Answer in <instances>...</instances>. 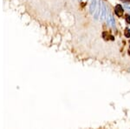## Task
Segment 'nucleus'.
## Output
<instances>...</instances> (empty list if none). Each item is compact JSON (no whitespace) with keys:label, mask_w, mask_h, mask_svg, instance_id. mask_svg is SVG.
Listing matches in <instances>:
<instances>
[{"label":"nucleus","mask_w":130,"mask_h":129,"mask_svg":"<svg viewBox=\"0 0 130 129\" xmlns=\"http://www.w3.org/2000/svg\"><path fill=\"white\" fill-rule=\"evenodd\" d=\"M100 9H101V4L100 0H92L89 5V12L91 15H93L95 19H97L100 15Z\"/></svg>","instance_id":"f257e3e1"},{"label":"nucleus","mask_w":130,"mask_h":129,"mask_svg":"<svg viewBox=\"0 0 130 129\" xmlns=\"http://www.w3.org/2000/svg\"><path fill=\"white\" fill-rule=\"evenodd\" d=\"M107 13H108V10H107V6L104 3L101 4V9H100V15L99 18L101 20H104L107 17Z\"/></svg>","instance_id":"f03ea898"},{"label":"nucleus","mask_w":130,"mask_h":129,"mask_svg":"<svg viewBox=\"0 0 130 129\" xmlns=\"http://www.w3.org/2000/svg\"><path fill=\"white\" fill-rule=\"evenodd\" d=\"M106 18H107V23H108V25H110V26H112V27H115V18H114V17H113V15L110 13L109 11H108V13H107Z\"/></svg>","instance_id":"7ed1b4c3"},{"label":"nucleus","mask_w":130,"mask_h":129,"mask_svg":"<svg viewBox=\"0 0 130 129\" xmlns=\"http://www.w3.org/2000/svg\"><path fill=\"white\" fill-rule=\"evenodd\" d=\"M115 15L117 17H119V18H121V16H122L123 14V8L122 6L121 5H117L115 7Z\"/></svg>","instance_id":"20e7f679"},{"label":"nucleus","mask_w":130,"mask_h":129,"mask_svg":"<svg viewBox=\"0 0 130 129\" xmlns=\"http://www.w3.org/2000/svg\"><path fill=\"white\" fill-rule=\"evenodd\" d=\"M125 35H126V37H127V38H129L130 37V31H129V30H126Z\"/></svg>","instance_id":"39448f33"},{"label":"nucleus","mask_w":130,"mask_h":129,"mask_svg":"<svg viewBox=\"0 0 130 129\" xmlns=\"http://www.w3.org/2000/svg\"><path fill=\"white\" fill-rule=\"evenodd\" d=\"M126 20H127V22L130 25V16L129 15H127V17H126Z\"/></svg>","instance_id":"423d86ee"},{"label":"nucleus","mask_w":130,"mask_h":129,"mask_svg":"<svg viewBox=\"0 0 130 129\" xmlns=\"http://www.w3.org/2000/svg\"><path fill=\"white\" fill-rule=\"evenodd\" d=\"M125 8H126V9H127V11H129V12H130V5H125Z\"/></svg>","instance_id":"0eeeda50"},{"label":"nucleus","mask_w":130,"mask_h":129,"mask_svg":"<svg viewBox=\"0 0 130 129\" xmlns=\"http://www.w3.org/2000/svg\"><path fill=\"white\" fill-rule=\"evenodd\" d=\"M122 1L126 2V3H127V2H130V0H122Z\"/></svg>","instance_id":"6e6552de"}]
</instances>
